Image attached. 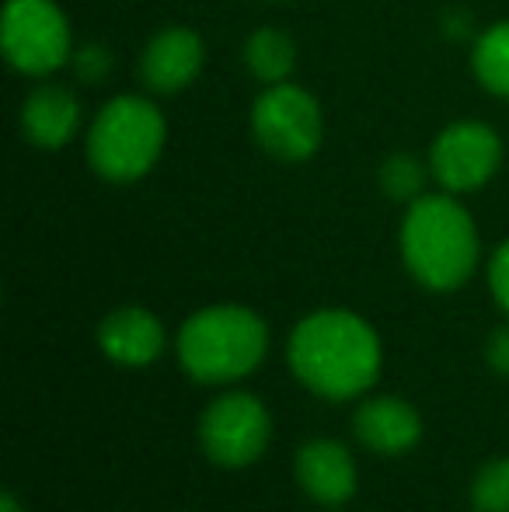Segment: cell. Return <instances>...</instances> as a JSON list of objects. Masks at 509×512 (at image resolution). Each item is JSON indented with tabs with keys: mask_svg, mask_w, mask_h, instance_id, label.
Returning <instances> with one entry per match:
<instances>
[{
	"mask_svg": "<svg viewBox=\"0 0 509 512\" xmlns=\"http://www.w3.org/2000/svg\"><path fill=\"white\" fill-rule=\"evenodd\" d=\"M175 352L196 384L227 387L252 377L269 356V324L252 307L213 304L189 314L178 328Z\"/></svg>",
	"mask_w": 509,
	"mask_h": 512,
	"instance_id": "obj_2",
	"label": "cell"
},
{
	"mask_svg": "<svg viewBox=\"0 0 509 512\" xmlns=\"http://www.w3.org/2000/svg\"><path fill=\"white\" fill-rule=\"evenodd\" d=\"M0 512H25V509H21L18 495H14V492H4V495H0Z\"/></svg>",
	"mask_w": 509,
	"mask_h": 512,
	"instance_id": "obj_21",
	"label": "cell"
},
{
	"mask_svg": "<svg viewBox=\"0 0 509 512\" xmlns=\"http://www.w3.org/2000/svg\"><path fill=\"white\" fill-rule=\"evenodd\" d=\"M489 290H492V297H496L499 310L509 314V241L499 244L489 262Z\"/></svg>",
	"mask_w": 509,
	"mask_h": 512,
	"instance_id": "obj_19",
	"label": "cell"
},
{
	"mask_svg": "<svg viewBox=\"0 0 509 512\" xmlns=\"http://www.w3.org/2000/svg\"><path fill=\"white\" fill-rule=\"evenodd\" d=\"M293 377L325 401H356L381 380V335L367 317L325 307L300 317L286 342Z\"/></svg>",
	"mask_w": 509,
	"mask_h": 512,
	"instance_id": "obj_1",
	"label": "cell"
},
{
	"mask_svg": "<svg viewBox=\"0 0 509 512\" xmlns=\"http://www.w3.org/2000/svg\"><path fill=\"white\" fill-rule=\"evenodd\" d=\"M98 349L105 359L119 366H150L164 356L168 349V331H164L161 317L147 307H119L102 317L98 324Z\"/></svg>",
	"mask_w": 509,
	"mask_h": 512,
	"instance_id": "obj_11",
	"label": "cell"
},
{
	"mask_svg": "<svg viewBox=\"0 0 509 512\" xmlns=\"http://www.w3.org/2000/svg\"><path fill=\"white\" fill-rule=\"evenodd\" d=\"M475 74L492 95L509 98V21L482 32L475 46Z\"/></svg>",
	"mask_w": 509,
	"mask_h": 512,
	"instance_id": "obj_15",
	"label": "cell"
},
{
	"mask_svg": "<svg viewBox=\"0 0 509 512\" xmlns=\"http://www.w3.org/2000/svg\"><path fill=\"white\" fill-rule=\"evenodd\" d=\"M503 143L485 122H454L433 143V175L447 192H475L496 175Z\"/></svg>",
	"mask_w": 509,
	"mask_h": 512,
	"instance_id": "obj_8",
	"label": "cell"
},
{
	"mask_svg": "<svg viewBox=\"0 0 509 512\" xmlns=\"http://www.w3.org/2000/svg\"><path fill=\"white\" fill-rule=\"evenodd\" d=\"M381 189L391 199L415 203L422 196V164L408 154H394L381 164Z\"/></svg>",
	"mask_w": 509,
	"mask_h": 512,
	"instance_id": "obj_17",
	"label": "cell"
},
{
	"mask_svg": "<svg viewBox=\"0 0 509 512\" xmlns=\"http://www.w3.org/2000/svg\"><path fill=\"white\" fill-rule=\"evenodd\" d=\"M21 129L42 150H60L81 129V102L70 88L42 84L21 105Z\"/></svg>",
	"mask_w": 509,
	"mask_h": 512,
	"instance_id": "obj_13",
	"label": "cell"
},
{
	"mask_svg": "<svg viewBox=\"0 0 509 512\" xmlns=\"http://www.w3.org/2000/svg\"><path fill=\"white\" fill-rule=\"evenodd\" d=\"M272 443V415L252 391H224L199 418V446L206 460L224 471H245L258 464Z\"/></svg>",
	"mask_w": 509,
	"mask_h": 512,
	"instance_id": "obj_5",
	"label": "cell"
},
{
	"mask_svg": "<svg viewBox=\"0 0 509 512\" xmlns=\"http://www.w3.org/2000/svg\"><path fill=\"white\" fill-rule=\"evenodd\" d=\"M401 258L426 290H461L478 265V230L471 213L450 196H419L408 203L401 223Z\"/></svg>",
	"mask_w": 509,
	"mask_h": 512,
	"instance_id": "obj_3",
	"label": "cell"
},
{
	"mask_svg": "<svg viewBox=\"0 0 509 512\" xmlns=\"http://www.w3.org/2000/svg\"><path fill=\"white\" fill-rule=\"evenodd\" d=\"M252 129L265 150L279 161H307L321 147V108L304 88L283 81L258 95Z\"/></svg>",
	"mask_w": 509,
	"mask_h": 512,
	"instance_id": "obj_7",
	"label": "cell"
},
{
	"mask_svg": "<svg viewBox=\"0 0 509 512\" xmlns=\"http://www.w3.org/2000/svg\"><path fill=\"white\" fill-rule=\"evenodd\" d=\"M475 512H509V457H492L471 481Z\"/></svg>",
	"mask_w": 509,
	"mask_h": 512,
	"instance_id": "obj_16",
	"label": "cell"
},
{
	"mask_svg": "<svg viewBox=\"0 0 509 512\" xmlns=\"http://www.w3.org/2000/svg\"><path fill=\"white\" fill-rule=\"evenodd\" d=\"M74 70L81 81L98 84V81H105V74L112 70V56L105 53L102 46H84L81 53L74 56Z\"/></svg>",
	"mask_w": 509,
	"mask_h": 512,
	"instance_id": "obj_18",
	"label": "cell"
},
{
	"mask_svg": "<svg viewBox=\"0 0 509 512\" xmlns=\"http://www.w3.org/2000/svg\"><path fill=\"white\" fill-rule=\"evenodd\" d=\"M485 363L496 377H506L509 380V324L496 328L485 342Z\"/></svg>",
	"mask_w": 509,
	"mask_h": 512,
	"instance_id": "obj_20",
	"label": "cell"
},
{
	"mask_svg": "<svg viewBox=\"0 0 509 512\" xmlns=\"http://www.w3.org/2000/svg\"><path fill=\"white\" fill-rule=\"evenodd\" d=\"M4 56L14 70L46 77L70 60V25L53 0H7Z\"/></svg>",
	"mask_w": 509,
	"mask_h": 512,
	"instance_id": "obj_6",
	"label": "cell"
},
{
	"mask_svg": "<svg viewBox=\"0 0 509 512\" xmlns=\"http://www.w3.org/2000/svg\"><path fill=\"white\" fill-rule=\"evenodd\" d=\"M248 70L265 84H283L297 67V46L286 32L279 28H258L245 46Z\"/></svg>",
	"mask_w": 509,
	"mask_h": 512,
	"instance_id": "obj_14",
	"label": "cell"
},
{
	"mask_svg": "<svg viewBox=\"0 0 509 512\" xmlns=\"http://www.w3.org/2000/svg\"><path fill=\"white\" fill-rule=\"evenodd\" d=\"M164 150V115L154 102L140 95L112 98L95 115V126L88 133L91 168L105 182H136L157 164Z\"/></svg>",
	"mask_w": 509,
	"mask_h": 512,
	"instance_id": "obj_4",
	"label": "cell"
},
{
	"mask_svg": "<svg viewBox=\"0 0 509 512\" xmlns=\"http://www.w3.org/2000/svg\"><path fill=\"white\" fill-rule=\"evenodd\" d=\"M293 474H297L300 492L328 509L346 506L360 488V467H356L353 450L332 436L300 443L293 457Z\"/></svg>",
	"mask_w": 509,
	"mask_h": 512,
	"instance_id": "obj_9",
	"label": "cell"
},
{
	"mask_svg": "<svg viewBox=\"0 0 509 512\" xmlns=\"http://www.w3.org/2000/svg\"><path fill=\"white\" fill-rule=\"evenodd\" d=\"M353 436L381 457H401L422 439V415L408 398L377 394L363 398L353 411Z\"/></svg>",
	"mask_w": 509,
	"mask_h": 512,
	"instance_id": "obj_10",
	"label": "cell"
},
{
	"mask_svg": "<svg viewBox=\"0 0 509 512\" xmlns=\"http://www.w3.org/2000/svg\"><path fill=\"white\" fill-rule=\"evenodd\" d=\"M203 39L192 28H161L154 39L143 49V81L157 95H178L182 88H189L192 77L203 70Z\"/></svg>",
	"mask_w": 509,
	"mask_h": 512,
	"instance_id": "obj_12",
	"label": "cell"
}]
</instances>
